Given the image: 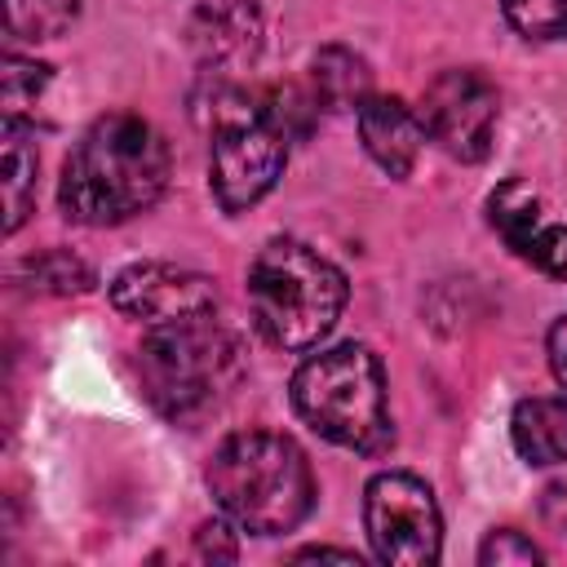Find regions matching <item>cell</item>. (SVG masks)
<instances>
[{
    "mask_svg": "<svg viewBox=\"0 0 567 567\" xmlns=\"http://www.w3.org/2000/svg\"><path fill=\"white\" fill-rule=\"evenodd\" d=\"M292 408L319 439L337 447L381 456L394 443L385 372L368 346L346 341L310 354L292 377Z\"/></svg>",
    "mask_w": 567,
    "mask_h": 567,
    "instance_id": "cell-5",
    "label": "cell"
},
{
    "mask_svg": "<svg viewBox=\"0 0 567 567\" xmlns=\"http://www.w3.org/2000/svg\"><path fill=\"white\" fill-rule=\"evenodd\" d=\"M204 483L217 509L252 536L292 532L315 505V474L306 452L275 430H239L221 439Z\"/></svg>",
    "mask_w": 567,
    "mask_h": 567,
    "instance_id": "cell-2",
    "label": "cell"
},
{
    "mask_svg": "<svg viewBox=\"0 0 567 567\" xmlns=\"http://www.w3.org/2000/svg\"><path fill=\"white\" fill-rule=\"evenodd\" d=\"M190 49L213 75H230L261 53V13L252 0H217L190 18Z\"/></svg>",
    "mask_w": 567,
    "mask_h": 567,
    "instance_id": "cell-11",
    "label": "cell"
},
{
    "mask_svg": "<svg viewBox=\"0 0 567 567\" xmlns=\"http://www.w3.org/2000/svg\"><path fill=\"white\" fill-rule=\"evenodd\" d=\"M27 275H31V288H40V292H84V288L93 284L89 266H84L80 257L62 252V248L31 257V261H27Z\"/></svg>",
    "mask_w": 567,
    "mask_h": 567,
    "instance_id": "cell-19",
    "label": "cell"
},
{
    "mask_svg": "<svg viewBox=\"0 0 567 567\" xmlns=\"http://www.w3.org/2000/svg\"><path fill=\"white\" fill-rule=\"evenodd\" d=\"M545 554L523 536V532H514V527H501V532H492L487 540H483V549H478V563L483 567H509V563H540Z\"/></svg>",
    "mask_w": 567,
    "mask_h": 567,
    "instance_id": "cell-20",
    "label": "cell"
},
{
    "mask_svg": "<svg viewBox=\"0 0 567 567\" xmlns=\"http://www.w3.org/2000/svg\"><path fill=\"white\" fill-rule=\"evenodd\" d=\"M195 120L208 128L213 151H208V177L213 195L226 213L252 208L284 173L288 159V133L270 111L266 93H252L235 84L230 75L204 71V84L190 97Z\"/></svg>",
    "mask_w": 567,
    "mask_h": 567,
    "instance_id": "cell-3",
    "label": "cell"
},
{
    "mask_svg": "<svg viewBox=\"0 0 567 567\" xmlns=\"http://www.w3.org/2000/svg\"><path fill=\"white\" fill-rule=\"evenodd\" d=\"M549 368L567 394V315H558V323L549 328Z\"/></svg>",
    "mask_w": 567,
    "mask_h": 567,
    "instance_id": "cell-22",
    "label": "cell"
},
{
    "mask_svg": "<svg viewBox=\"0 0 567 567\" xmlns=\"http://www.w3.org/2000/svg\"><path fill=\"white\" fill-rule=\"evenodd\" d=\"M514 452L527 465H558L567 461V394H532L518 399L509 416Z\"/></svg>",
    "mask_w": 567,
    "mask_h": 567,
    "instance_id": "cell-13",
    "label": "cell"
},
{
    "mask_svg": "<svg viewBox=\"0 0 567 567\" xmlns=\"http://www.w3.org/2000/svg\"><path fill=\"white\" fill-rule=\"evenodd\" d=\"M239 341L217 315H190L177 323L146 328L137 346V381L146 403L168 421H190L208 412L239 381Z\"/></svg>",
    "mask_w": 567,
    "mask_h": 567,
    "instance_id": "cell-6",
    "label": "cell"
},
{
    "mask_svg": "<svg viewBox=\"0 0 567 567\" xmlns=\"http://www.w3.org/2000/svg\"><path fill=\"white\" fill-rule=\"evenodd\" d=\"M49 89V66L35 58H18L13 49L4 53V71H0V102H4V120L27 124L35 115V102Z\"/></svg>",
    "mask_w": 567,
    "mask_h": 567,
    "instance_id": "cell-17",
    "label": "cell"
},
{
    "mask_svg": "<svg viewBox=\"0 0 567 567\" xmlns=\"http://www.w3.org/2000/svg\"><path fill=\"white\" fill-rule=\"evenodd\" d=\"M501 9L527 40H567V0H501Z\"/></svg>",
    "mask_w": 567,
    "mask_h": 567,
    "instance_id": "cell-18",
    "label": "cell"
},
{
    "mask_svg": "<svg viewBox=\"0 0 567 567\" xmlns=\"http://www.w3.org/2000/svg\"><path fill=\"white\" fill-rule=\"evenodd\" d=\"M230 527H235V523H230L226 514H221L217 523H204V527L195 532V554H199V558H226V563L239 558V545H235V532H230Z\"/></svg>",
    "mask_w": 567,
    "mask_h": 567,
    "instance_id": "cell-21",
    "label": "cell"
},
{
    "mask_svg": "<svg viewBox=\"0 0 567 567\" xmlns=\"http://www.w3.org/2000/svg\"><path fill=\"white\" fill-rule=\"evenodd\" d=\"M346 306V275L297 239H270L248 266V310L279 350L319 346Z\"/></svg>",
    "mask_w": 567,
    "mask_h": 567,
    "instance_id": "cell-4",
    "label": "cell"
},
{
    "mask_svg": "<svg viewBox=\"0 0 567 567\" xmlns=\"http://www.w3.org/2000/svg\"><path fill=\"white\" fill-rule=\"evenodd\" d=\"M292 558H297V563H310V558H337V563L359 567V554H354V549H337V545H310V549H297Z\"/></svg>",
    "mask_w": 567,
    "mask_h": 567,
    "instance_id": "cell-23",
    "label": "cell"
},
{
    "mask_svg": "<svg viewBox=\"0 0 567 567\" xmlns=\"http://www.w3.org/2000/svg\"><path fill=\"white\" fill-rule=\"evenodd\" d=\"M168 146L155 124L111 111L84 128L62 164L58 204L75 226H120L146 213L168 186Z\"/></svg>",
    "mask_w": 567,
    "mask_h": 567,
    "instance_id": "cell-1",
    "label": "cell"
},
{
    "mask_svg": "<svg viewBox=\"0 0 567 567\" xmlns=\"http://www.w3.org/2000/svg\"><path fill=\"white\" fill-rule=\"evenodd\" d=\"M363 527L372 554L394 567H430L443 554V518L425 478L385 470L363 492Z\"/></svg>",
    "mask_w": 567,
    "mask_h": 567,
    "instance_id": "cell-7",
    "label": "cell"
},
{
    "mask_svg": "<svg viewBox=\"0 0 567 567\" xmlns=\"http://www.w3.org/2000/svg\"><path fill=\"white\" fill-rule=\"evenodd\" d=\"M35 142L27 133V124L4 120V155H0V173H4V235H13L35 204Z\"/></svg>",
    "mask_w": 567,
    "mask_h": 567,
    "instance_id": "cell-15",
    "label": "cell"
},
{
    "mask_svg": "<svg viewBox=\"0 0 567 567\" xmlns=\"http://www.w3.org/2000/svg\"><path fill=\"white\" fill-rule=\"evenodd\" d=\"M359 137H363V151L390 173V177H408L416 155H421V142H425V124L421 115L399 102V97H363L359 102Z\"/></svg>",
    "mask_w": 567,
    "mask_h": 567,
    "instance_id": "cell-12",
    "label": "cell"
},
{
    "mask_svg": "<svg viewBox=\"0 0 567 567\" xmlns=\"http://www.w3.org/2000/svg\"><path fill=\"white\" fill-rule=\"evenodd\" d=\"M487 217L523 261H532L554 279H567V226L545 217L540 195L527 182L518 177L501 182L487 199Z\"/></svg>",
    "mask_w": 567,
    "mask_h": 567,
    "instance_id": "cell-10",
    "label": "cell"
},
{
    "mask_svg": "<svg viewBox=\"0 0 567 567\" xmlns=\"http://www.w3.org/2000/svg\"><path fill=\"white\" fill-rule=\"evenodd\" d=\"M421 124L425 137L447 151L461 164H478L492 151L496 137V120H501V97L496 84L474 71V66H447L425 84L421 97Z\"/></svg>",
    "mask_w": 567,
    "mask_h": 567,
    "instance_id": "cell-8",
    "label": "cell"
},
{
    "mask_svg": "<svg viewBox=\"0 0 567 567\" xmlns=\"http://www.w3.org/2000/svg\"><path fill=\"white\" fill-rule=\"evenodd\" d=\"M310 89L319 97V106L328 111H359L363 97H372V71L359 53L341 49V44H328L310 58Z\"/></svg>",
    "mask_w": 567,
    "mask_h": 567,
    "instance_id": "cell-14",
    "label": "cell"
},
{
    "mask_svg": "<svg viewBox=\"0 0 567 567\" xmlns=\"http://www.w3.org/2000/svg\"><path fill=\"white\" fill-rule=\"evenodd\" d=\"M111 306L133 323L159 328V323L217 310V288L199 270H186L173 261H137L111 279Z\"/></svg>",
    "mask_w": 567,
    "mask_h": 567,
    "instance_id": "cell-9",
    "label": "cell"
},
{
    "mask_svg": "<svg viewBox=\"0 0 567 567\" xmlns=\"http://www.w3.org/2000/svg\"><path fill=\"white\" fill-rule=\"evenodd\" d=\"M80 18V0H4V27L13 40H58Z\"/></svg>",
    "mask_w": 567,
    "mask_h": 567,
    "instance_id": "cell-16",
    "label": "cell"
}]
</instances>
